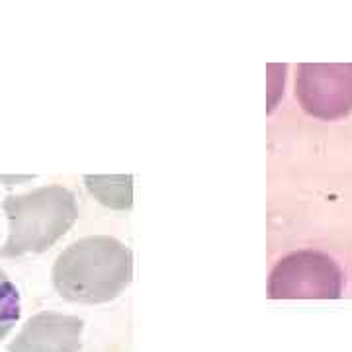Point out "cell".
<instances>
[{
    "mask_svg": "<svg viewBox=\"0 0 352 352\" xmlns=\"http://www.w3.org/2000/svg\"><path fill=\"white\" fill-rule=\"evenodd\" d=\"M296 98L303 112L335 122L352 112V63H303L296 75Z\"/></svg>",
    "mask_w": 352,
    "mask_h": 352,
    "instance_id": "4",
    "label": "cell"
},
{
    "mask_svg": "<svg viewBox=\"0 0 352 352\" xmlns=\"http://www.w3.org/2000/svg\"><path fill=\"white\" fill-rule=\"evenodd\" d=\"M88 190L104 204V206H110V208H118V210H127L131 208V176H122L120 184H113L116 182V176L108 178L110 186L108 184H102L98 176H87Z\"/></svg>",
    "mask_w": 352,
    "mask_h": 352,
    "instance_id": "6",
    "label": "cell"
},
{
    "mask_svg": "<svg viewBox=\"0 0 352 352\" xmlns=\"http://www.w3.org/2000/svg\"><path fill=\"white\" fill-rule=\"evenodd\" d=\"M85 321L76 315L41 311L30 317L8 352H78L82 346Z\"/></svg>",
    "mask_w": 352,
    "mask_h": 352,
    "instance_id": "5",
    "label": "cell"
},
{
    "mask_svg": "<svg viewBox=\"0 0 352 352\" xmlns=\"http://www.w3.org/2000/svg\"><path fill=\"white\" fill-rule=\"evenodd\" d=\"M2 208L8 217V239L0 251L2 256L50 251L78 217L75 194L59 184L8 196Z\"/></svg>",
    "mask_w": 352,
    "mask_h": 352,
    "instance_id": "2",
    "label": "cell"
},
{
    "mask_svg": "<svg viewBox=\"0 0 352 352\" xmlns=\"http://www.w3.org/2000/svg\"><path fill=\"white\" fill-rule=\"evenodd\" d=\"M340 292V266L319 251H298L284 256L268 280V296L272 300H337Z\"/></svg>",
    "mask_w": 352,
    "mask_h": 352,
    "instance_id": "3",
    "label": "cell"
},
{
    "mask_svg": "<svg viewBox=\"0 0 352 352\" xmlns=\"http://www.w3.org/2000/svg\"><path fill=\"white\" fill-rule=\"evenodd\" d=\"M57 294L73 303L113 302L133 278V252L108 235L71 243L51 270Z\"/></svg>",
    "mask_w": 352,
    "mask_h": 352,
    "instance_id": "1",
    "label": "cell"
},
{
    "mask_svg": "<svg viewBox=\"0 0 352 352\" xmlns=\"http://www.w3.org/2000/svg\"><path fill=\"white\" fill-rule=\"evenodd\" d=\"M22 315L20 292L4 270H0V340L8 337Z\"/></svg>",
    "mask_w": 352,
    "mask_h": 352,
    "instance_id": "7",
    "label": "cell"
}]
</instances>
